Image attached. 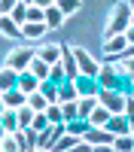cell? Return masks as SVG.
Instances as JSON below:
<instances>
[{
	"instance_id": "ffe728a7",
	"label": "cell",
	"mask_w": 134,
	"mask_h": 152,
	"mask_svg": "<svg viewBox=\"0 0 134 152\" xmlns=\"http://www.w3.org/2000/svg\"><path fill=\"white\" fill-rule=\"evenodd\" d=\"M52 146H55V149H73V146H79V137H76V134H61Z\"/></svg>"
},
{
	"instance_id": "9a60e30c",
	"label": "cell",
	"mask_w": 134,
	"mask_h": 152,
	"mask_svg": "<svg viewBox=\"0 0 134 152\" xmlns=\"http://www.w3.org/2000/svg\"><path fill=\"white\" fill-rule=\"evenodd\" d=\"M15 82H18V70H12V67L0 70V91H6V88H15Z\"/></svg>"
},
{
	"instance_id": "4316f807",
	"label": "cell",
	"mask_w": 134,
	"mask_h": 152,
	"mask_svg": "<svg viewBox=\"0 0 134 152\" xmlns=\"http://www.w3.org/2000/svg\"><path fill=\"white\" fill-rule=\"evenodd\" d=\"M49 125V119H46V113H34V119H31V128L34 131H43Z\"/></svg>"
},
{
	"instance_id": "6da1fadb",
	"label": "cell",
	"mask_w": 134,
	"mask_h": 152,
	"mask_svg": "<svg viewBox=\"0 0 134 152\" xmlns=\"http://www.w3.org/2000/svg\"><path fill=\"white\" fill-rule=\"evenodd\" d=\"M97 104L107 107L110 113H125V94H119L116 88H97Z\"/></svg>"
},
{
	"instance_id": "9c48e42d",
	"label": "cell",
	"mask_w": 134,
	"mask_h": 152,
	"mask_svg": "<svg viewBox=\"0 0 134 152\" xmlns=\"http://www.w3.org/2000/svg\"><path fill=\"white\" fill-rule=\"evenodd\" d=\"M82 134H85V143H113V134H110L107 128L97 131V128H92V125H89Z\"/></svg>"
},
{
	"instance_id": "ac0fdd59",
	"label": "cell",
	"mask_w": 134,
	"mask_h": 152,
	"mask_svg": "<svg viewBox=\"0 0 134 152\" xmlns=\"http://www.w3.org/2000/svg\"><path fill=\"white\" fill-rule=\"evenodd\" d=\"M0 31H3L6 37H21V28H18L9 15H0Z\"/></svg>"
},
{
	"instance_id": "7a4b0ae2",
	"label": "cell",
	"mask_w": 134,
	"mask_h": 152,
	"mask_svg": "<svg viewBox=\"0 0 134 152\" xmlns=\"http://www.w3.org/2000/svg\"><path fill=\"white\" fill-rule=\"evenodd\" d=\"M128 21H131V6H128V3H119L116 12H113V21H110V28H107V34H104V40H107V37H113V34H122V31L128 28Z\"/></svg>"
},
{
	"instance_id": "1f68e13d",
	"label": "cell",
	"mask_w": 134,
	"mask_h": 152,
	"mask_svg": "<svg viewBox=\"0 0 134 152\" xmlns=\"http://www.w3.org/2000/svg\"><path fill=\"white\" fill-rule=\"evenodd\" d=\"M3 110H6V107H3V100H0V113H3Z\"/></svg>"
},
{
	"instance_id": "ba28073f",
	"label": "cell",
	"mask_w": 134,
	"mask_h": 152,
	"mask_svg": "<svg viewBox=\"0 0 134 152\" xmlns=\"http://www.w3.org/2000/svg\"><path fill=\"white\" fill-rule=\"evenodd\" d=\"M125 46H128V37H125V34H113V37H107L104 52H107V58H110V55H119Z\"/></svg>"
},
{
	"instance_id": "5b68a950",
	"label": "cell",
	"mask_w": 134,
	"mask_h": 152,
	"mask_svg": "<svg viewBox=\"0 0 134 152\" xmlns=\"http://www.w3.org/2000/svg\"><path fill=\"white\" fill-rule=\"evenodd\" d=\"M0 100H3L6 110H18L24 107V91L21 88H6V91H0Z\"/></svg>"
},
{
	"instance_id": "8fae6325",
	"label": "cell",
	"mask_w": 134,
	"mask_h": 152,
	"mask_svg": "<svg viewBox=\"0 0 134 152\" xmlns=\"http://www.w3.org/2000/svg\"><path fill=\"white\" fill-rule=\"evenodd\" d=\"M21 37H34V40H40V37L46 34V24L43 21H21Z\"/></svg>"
},
{
	"instance_id": "603a6c76",
	"label": "cell",
	"mask_w": 134,
	"mask_h": 152,
	"mask_svg": "<svg viewBox=\"0 0 134 152\" xmlns=\"http://www.w3.org/2000/svg\"><path fill=\"white\" fill-rule=\"evenodd\" d=\"M24 15H28V6H24V3H18V0H15V6L9 9V18L15 21V24H21V21H24Z\"/></svg>"
},
{
	"instance_id": "d4e9b609",
	"label": "cell",
	"mask_w": 134,
	"mask_h": 152,
	"mask_svg": "<svg viewBox=\"0 0 134 152\" xmlns=\"http://www.w3.org/2000/svg\"><path fill=\"white\" fill-rule=\"evenodd\" d=\"M46 119H49V125H52V122H64V119H61V107L58 104H46Z\"/></svg>"
},
{
	"instance_id": "4dcf8cb0",
	"label": "cell",
	"mask_w": 134,
	"mask_h": 152,
	"mask_svg": "<svg viewBox=\"0 0 134 152\" xmlns=\"http://www.w3.org/2000/svg\"><path fill=\"white\" fill-rule=\"evenodd\" d=\"M18 3H24V6H31V3H34V0H18Z\"/></svg>"
},
{
	"instance_id": "277c9868",
	"label": "cell",
	"mask_w": 134,
	"mask_h": 152,
	"mask_svg": "<svg viewBox=\"0 0 134 152\" xmlns=\"http://www.w3.org/2000/svg\"><path fill=\"white\" fill-rule=\"evenodd\" d=\"M101 128H107L110 134H128V128H131V119L119 113V116H110V119L101 125Z\"/></svg>"
},
{
	"instance_id": "484cf974",
	"label": "cell",
	"mask_w": 134,
	"mask_h": 152,
	"mask_svg": "<svg viewBox=\"0 0 134 152\" xmlns=\"http://www.w3.org/2000/svg\"><path fill=\"white\" fill-rule=\"evenodd\" d=\"M24 21H43V6L31 3V6H28V15H24Z\"/></svg>"
},
{
	"instance_id": "83f0119b",
	"label": "cell",
	"mask_w": 134,
	"mask_h": 152,
	"mask_svg": "<svg viewBox=\"0 0 134 152\" xmlns=\"http://www.w3.org/2000/svg\"><path fill=\"white\" fill-rule=\"evenodd\" d=\"M67 128H70V134H76V137H79L85 128H89V122H85V119H79V122H76V119H70V122H67Z\"/></svg>"
},
{
	"instance_id": "2e32d148",
	"label": "cell",
	"mask_w": 134,
	"mask_h": 152,
	"mask_svg": "<svg viewBox=\"0 0 134 152\" xmlns=\"http://www.w3.org/2000/svg\"><path fill=\"white\" fill-rule=\"evenodd\" d=\"M24 104H28V107H31L34 113H43L49 100H46V97H43L40 91H31V94H24Z\"/></svg>"
},
{
	"instance_id": "e0dca14e",
	"label": "cell",
	"mask_w": 134,
	"mask_h": 152,
	"mask_svg": "<svg viewBox=\"0 0 134 152\" xmlns=\"http://www.w3.org/2000/svg\"><path fill=\"white\" fill-rule=\"evenodd\" d=\"M76 97L79 94H76V88H73L70 79H64V82L58 85V104H61V100H76Z\"/></svg>"
},
{
	"instance_id": "d6986e66",
	"label": "cell",
	"mask_w": 134,
	"mask_h": 152,
	"mask_svg": "<svg viewBox=\"0 0 134 152\" xmlns=\"http://www.w3.org/2000/svg\"><path fill=\"white\" fill-rule=\"evenodd\" d=\"M15 119H18V128H31V119H34V110L24 104V107H18L15 110Z\"/></svg>"
},
{
	"instance_id": "f1b7e54d",
	"label": "cell",
	"mask_w": 134,
	"mask_h": 152,
	"mask_svg": "<svg viewBox=\"0 0 134 152\" xmlns=\"http://www.w3.org/2000/svg\"><path fill=\"white\" fill-rule=\"evenodd\" d=\"M0 149H18V143H15V137H3V140H0Z\"/></svg>"
},
{
	"instance_id": "3957f363",
	"label": "cell",
	"mask_w": 134,
	"mask_h": 152,
	"mask_svg": "<svg viewBox=\"0 0 134 152\" xmlns=\"http://www.w3.org/2000/svg\"><path fill=\"white\" fill-rule=\"evenodd\" d=\"M73 61H76V67H79L82 76H97V64L82 52V49H73Z\"/></svg>"
},
{
	"instance_id": "8992f818",
	"label": "cell",
	"mask_w": 134,
	"mask_h": 152,
	"mask_svg": "<svg viewBox=\"0 0 134 152\" xmlns=\"http://www.w3.org/2000/svg\"><path fill=\"white\" fill-rule=\"evenodd\" d=\"M31 58H34V52H31V49H21V52H15V55H9V61H6V67H12V70H28V64H31Z\"/></svg>"
},
{
	"instance_id": "5bb4252c",
	"label": "cell",
	"mask_w": 134,
	"mask_h": 152,
	"mask_svg": "<svg viewBox=\"0 0 134 152\" xmlns=\"http://www.w3.org/2000/svg\"><path fill=\"white\" fill-rule=\"evenodd\" d=\"M28 70H31V73H34L37 79H40V82H43V79H49V64H46L43 58H37V55L31 58V64H28Z\"/></svg>"
},
{
	"instance_id": "cb8c5ba5",
	"label": "cell",
	"mask_w": 134,
	"mask_h": 152,
	"mask_svg": "<svg viewBox=\"0 0 134 152\" xmlns=\"http://www.w3.org/2000/svg\"><path fill=\"white\" fill-rule=\"evenodd\" d=\"M40 58L46 61V64H55V61L61 58V49H58V46H49V49H43V52H40Z\"/></svg>"
},
{
	"instance_id": "52a82bcc",
	"label": "cell",
	"mask_w": 134,
	"mask_h": 152,
	"mask_svg": "<svg viewBox=\"0 0 134 152\" xmlns=\"http://www.w3.org/2000/svg\"><path fill=\"white\" fill-rule=\"evenodd\" d=\"M37 85H40V79H37L31 70H18V82H15V88H21L24 94H31V91H37Z\"/></svg>"
},
{
	"instance_id": "7402d4cb",
	"label": "cell",
	"mask_w": 134,
	"mask_h": 152,
	"mask_svg": "<svg viewBox=\"0 0 134 152\" xmlns=\"http://www.w3.org/2000/svg\"><path fill=\"white\" fill-rule=\"evenodd\" d=\"M55 6L61 9V15H73L79 9V0H55Z\"/></svg>"
},
{
	"instance_id": "4fadbf2b",
	"label": "cell",
	"mask_w": 134,
	"mask_h": 152,
	"mask_svg": "<svg viewBox=\"0 0 134 152\" xmlns=\"http://www.w3.org/2000/svg\"><path fill=\"white\" fill-rule=\"evenodd\" d=\"M85 119H89V125H97V128H101V125L110 119V110H107V107H101V104H94V107H92V113H89Z\"/></svg>"
},
{
	"instance_id": "7c38bea8",
	"label": "cell",
	"mask_w": 134,
	"mask_h": 152,
	"mask_svg": "<svg viewBox=\"0 0 134 152\" xmlns=\"http://www.w3.org/2000/svg\"><path fill=\"white\" fill-rule=\"evenodd\" d=\"M0 128L6 134H15L18 131V119H15V110H3L0 113Z\"/></svg>"
},
{
	"instance_id": "30bf717a",
	"label": "cell",
	"mask_w": 134,
	"mask_h": 152,
	"mask_svg": "<svg viewBox=\"0 0 134 152\" xmlns=\"http://www.w3.org/2000/svg\"><path fill=\"white\" fill-rule=\"evenodd\" d=\"M61 21H64V15H61V9H58L55 3H49V6L43 9V24H46V28H58Z\"/></svg>"
},
{
	"instance_id": "44dd1931",
	"label": "cell",
	"mask_w": 134,
	"mask_h": 152,
	"mask_svg": "<svg viewBox=\"0 0 134 152\" xmlns=\"http://www.w3.org/2000/svg\"><path fill=\"white\" fill-rule=\"evenodd\" d=\"M61 119L64 122L76 119V100H61Z\"/></svg>"
},
{
	"instance_id": "f546056e",
	"label": "cell",
	"mask_w": 134,
	"mask_h": 152,
	"mask_svg": "<svg viewBox=\"0 0 134 152\" xmlns=\"http://www.w3.org/2000/svg\"><path fill=\"white\" fill-rule=\"evenodd\" d=\"M34 3H37V6H43V9H46L49 3H55V0H34Z\"/></svg>"
}]
</instances>
